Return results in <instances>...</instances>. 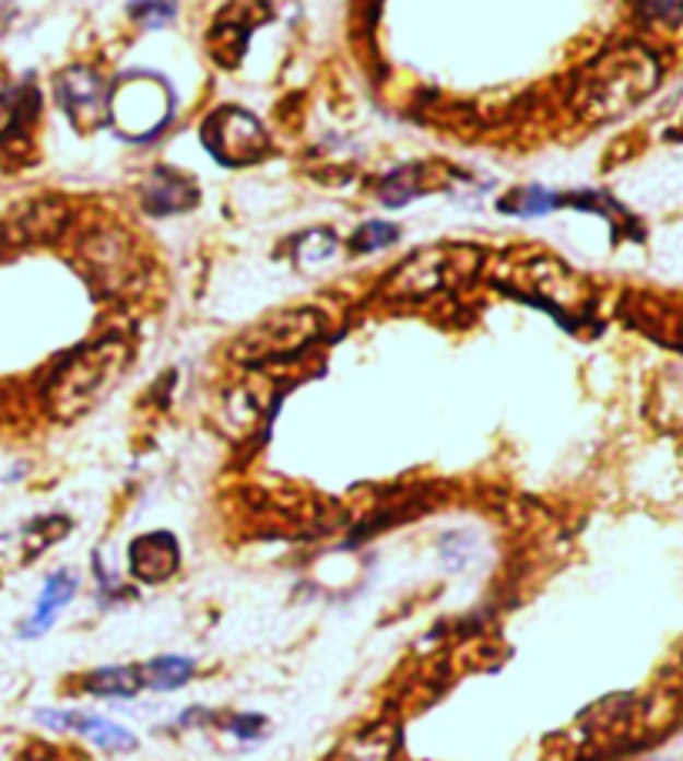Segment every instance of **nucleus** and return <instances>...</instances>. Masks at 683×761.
Segmentation results:
<instances>
[{
  "mask_svg": "<svg viewBox=\"0 0 683 761\" xmlns=\"http://www.w3.org/2000/svg\"><path fill=\"white\" fill-rule=\"evenodd\" d=\"M130 361V348L120 335L94 341L67 358L47 380V405L57 418H74L97 405Z\"/></svg>",
  "mask_w": 683,
  "mask_h": 761,
  "instance_id": "f257e3e1",
  "label": "nucleus"
},
{
  "mask_svg": "<svg viewBox=\"0 0 683 761\" xmlns=\"http://www.w3.org/2000/svg\"><path fill=\"white\" fill-rule=\"evenodd\" d=\"M323 335V317L317 311H291V314H273L260 328H254L240 344L237 358L244 361H278L304 351Z\"/></svg>",
  "mask_w": 683,
  "mask_h": 761,
  "instance_id": "f03ea898",
  "label": "nucleus"
},
{
  "mask_svg": "<svg viewBox=\"0 0 683 761\" xmlns=\"http://www.w3.org/2000/svg\"><path fill=\"white\" fill-rule=\"evenodd\" d=\"M203 144H211L221 161H254L263 151V134L244 110H221L203 124Z\"/></svg>",
  "mask_w": 683,
  "mask_h": 761,
  "instance_id": "7ed1b4c3",
  "label": "nucleus"
},
{
  "mask_svg": "<svg viewBox=\"0 0 683 761\" xmlns=\"http://www.w3.org/2000/svg\"><path fill=\"white\" fill-rule=\"evenodd\" d=\"M657 81V68L653 60L644 54H624L621 60H613V71H607L600 81H593L597 87V104L607 110L627 107L631 101H637L640 94H647Z\"/></svg>",
  "mask_w": 683,
  "mask_h": 761,
  "instance_id": "20e7f679",
  "label": "nucleus"
},
{
  "mask_svg": "<svg viewBox=\"0 0 683 761\" xmlns=\"http://www.w3.org/2000/svg\"><path fill=\"white\" fill-rule=\"evenodd\" d=\"M177 571H180V548L174 535L154 531V535H141L130 545V575L137 582L161 585L170 582Z\"/></svg>",
  "mask_w": 683,
  "mask_h": 761,
  "instance_id": "39448f33",
  "label": "nucleus"
},
{
  "mask_svg": "<svg viewBox=\"0 0 683 761\" xmlns=\"http://www.w3.org/2000/svg\"><path fill=\"white\" fill-rule=\"evenodd\" d=\"M447 271H450V254L447 250H424V254H417V258L403 261L390 274L387 291L393 297H424V294L444 288Z\"/></svg>",
  "mask_w": 683,
  "mask_h": 761,
  "instance_id": "423d86ee",
  "label": "nucleus"
},
{
  "mask_svg": "<svg viewBox=\"0 0 683 761\" xmlns=\"http://www.w3.org/2000/svg\"><path fill=\"white\" fill-rule=\"evenodd\" d=\"M74 592H78V575H74V571H57V575H50L47 585H44V592H40V598H37V611H34V618L24 628L27 639L47 631L54 624V618L67 608V601L74 598Z\"/></svg>",
  "mask_w": 683,
  "mask_h": 761,
  "instance_id": "0eeeda50",
  "label": "nucleus"
},
{
  "mask_svg": "<svg viewBox=\"0 0 683 761\" xmlns=\"http://www.w3.org/2000/svg\"><path fill=\"white\" fill-rule=\"evenodd\" d=\"M393 745H397V731L390 725H370L367 731L354 735L344 745L340 761H390Z\"/></svg>",
  "mask_w": 683,
  "mask_h": 761,
  "instance_id": "6e6552de",
  "label": "nucleus"
},
{
  "mask_svg": "<svg viewBox=\"0 0 683 761\" xmlns=\"http://www.w3.org/2000/svg\"><path fill=\"white\" fill-rule=\"evenodd\" d=\"M197 671L193 658H184V655H161L154 662H148L141 668V681L154 691H174L180 684L190 681V675Z\"/></svg>",
  "mask_w": 683,
  "mask_h": 761,
  "instance_id": "1a4fd4ad",
  "label": "nucleus"
},
{
  "mask_svg": "<svg viewBox=\"0 0 683 761\" xmlns=\"http://www.w3.org/2000/svg\"><path fill=\"white\" fill-rule=\"evenodd\" d=\"M60 101L67 104V110L78 114V117H84V110L97 117V110L104 107L101 81L94 74H67L60 81Z\"/></svg>",
  "mask_w": 683,
  "mask_h": 761,
  "instance_id": "9d476101",
  "label": "nucleus"
},
{
  "mask_svg": "<svg viewBox=\"0 0 683 761\" xmlns=\"http://www.w3.org/2000/svg\"><path fill=\"white\" fill-rule=\"evenodd\" d=\"M84 688L104 698H133L144 688V681H141V668H101L84 678Z\"/></svg>",
  "mask_w": 683,
  "mask_h": 761,
  "instance_id": "9b49d317",
  "label": "nucleus"
},
{
  "mask_svg": "<svg viewBox=\"0 0 683 761\" xmlns=\"http://www.w3.org/2000/svg\"><path fill=\"white\" fill-rule=\"evenodd\" d=\"M71 728L74 731H81V735H87L91 741H97L101 748H133L137 745V738L127 731V728H120V725H114V722H107V718H94V715H71Z\"/></svg>",
  "mask_w": 683,
  "mask_h": 761,
  "instance_id": "f8f14e48",
  "label": "nucleus"
},
{
  "mask_svg": "<svg viewBox=\"0 0 683 761\" xmlns=\"http://www.w3.org/2000/svg\"><path fill=\"white\" fill-rule=\"evenodd\" d=\"M127 11H130L137 21H144L148 27H154V24H164V21L174 17L177 0H130Z\"/></svg>",
  "mask_w": 683,
  "mask_h": 761,
  "instance_id": "ddd939ff",
  "label": "nucleus"
},
{
  "mask_svg": "<svg viewBox=\"0 0 683 761\" xmlns=\"http://www.w3.org/2000/svg\"><path fill=\"white\" fill-rule=\"evenodd\" d=\"M397 237V231L390 227V224H367L361 234H357V247L361 250H377V247H384V244H390Z\"/></svg>",
  "mask_w": 683,
  "mask_h": 761,
  "instance_id": "4468645a",
  "label": "nucleus"
},
{
  "mask_svg": "<svg viewBox=\"0 0 683 761\" xmlns=\"http://www.w3.org/2000/svg\"><path fill=\"white\" fill-rule=\"evenodd\" d=\"M231 731H234L237 738H257V735L263 731V718H260V715H237V718L231 722Z\"/></svg>",
  "mask_w": 683,
  "mask_h": 761,
  "instance_id": "2eb2a0df",
  "label": "nucleus"
}]
</instances>
